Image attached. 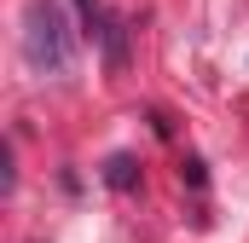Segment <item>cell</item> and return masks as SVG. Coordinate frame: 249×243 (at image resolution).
<instances>
[{
  "instance_id": "cell-2",
  "label": "cell",
  "mask_w": 249,
  "mask_h": 243,
  "mask_svg": "<svg viewBox=\"0 0 249 243\" xmlns=\"http://www.w3.org/2000/svg\"><path fill=\"white\" fill-rule=\"evenodd\" d=\"M105 185H110V191H133V185H139V162H133V156H110V162H105Z\"/></svg>"
},
{
  "instance_id": "cell-1",
  "label": "cell",
  "mask_w": 249,
  "mask_h": 243,
  "mask_svg": "<svg viewBox=\"0 0 249 243\" xmlns=\"http://www.w3.org/2000/svg\"><path fill=\"white\" fill-rule=\"evenodd\" d=\"M23 58H29V69H41V75H70L75 35H70V23H64V12L53 0H29L23 6Z\"/></svg>"
},
{
  "instance_id": "cell-3",
  "label": "cell",
  "mask_w": 249,
  "mask_h": 243,
  "mask_svg": "<svg viewBox=\"0 0 249 243\" xmlns=\"http://www.w3.org/2000/svg\"><path fill=\"white\" fill-rule=\"evenodd\" d=\"M105 47H110V69H122L127 52H122V23H105Z\"/></svg>"
}]
</instances>
